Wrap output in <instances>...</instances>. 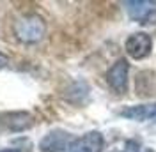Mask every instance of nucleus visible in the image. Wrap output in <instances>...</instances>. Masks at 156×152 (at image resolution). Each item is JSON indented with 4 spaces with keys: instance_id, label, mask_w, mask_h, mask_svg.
Instances as JSON below:
<instances>
[{
    "instance_id": "1",
    "label": "nucleus",
    "mask_w": 156,
    "mask_h": 152,
    "mask_svg": "<svg viewBox=\"0 0 156 152\" xmlns=\"http://www.w3.org/2000/svg\"><path fill=\"white\" fill-rule=\"evenodd\" d=\"M12 30L18 41L25 44H34L43 39L46 32V23L39 14H25L14 23Z\"/></svg>"
},
{
    "instance_id": "2",
    "label": "nucleus",
    "mask_w": 156,
    "mask_h": 152,
    "mask_svg": "<svg viewBox=\"0 0 156 152\" xmlns=\"http://www.w3.org/2000/svg\"><path fill=\"white\" fill-rule=\"evenodd\" d=\"M75 136L64 129H53L39 142V149L43 152H71Z\"/></svg>"
},
{
    "instance_id": "3",
    "label": "nucleus",
    "mask_w": 156,
    "mask_h": 152,
    "mask_svg": "<svg viewBox=\"0 0 156 152\" xmlns=\"http://www.w3.org/2000/svg\"><path fill=\"white\" fill-rule=\"evenodd\" d=\"M151 50H153V39L146 32L131 34L126 39V51H128V55L131 58H135V60L146 58L151 53Z\"/></svg>"
},
{
    "instance_id": "4",
    "label": "nucleus",
    "mask_w": 156,
    "mask_h": 152,
    "mask_svg": "<svg viewBox=\"0 0 156 152\" xmlns=\"http://www.w3.org/2000/svg\"><path fill=\"white\" fill-rule=\"evenodd\" d=\"M128 69H129V64L126 62V58H119L115 64L108 69V73H107L108 85L112 87L115 92H119V94L126 92V87H128Z\"/></svg>"
},
{
    "instance_id": "5",
    "label": "nucleus",
    "mask_w": 156,
    "mask_h": 152,
    "mask_svg": "<svg viewBox=\"0 0 156 152\" xmlns=\"http://www.w3.org/2000/svg\"><path fill=\"white\" fill-rule=\"evenodd\" d=\"M126 9L131 19H135L138 23H151L153 16L156 14V2L131 0V2H126Z\"/></svg>"
},
{
    "instance_id": "6",
    "label": "nucleus",
    "mask_w": 156,
    "mask_h": 152,
    "mask_svg": "<svg viewBox=\"0 0 156 152\" xmlns=\"http://www.w3.org/2000/svg\"><path fill=\"white\" fill-rule=\"evenodd\" d=\"M103 134L99 131H89L80 138H75L71 152H101L103 150Z\"/></svg>"
},
{
    "instance_id": "7",
    "label": "nucleus",
    "mask_w": 156,
    "mask_h": 152,
    "mask_svg": "<svg viewBox=\"0 0 156 152\" xmlns=\"http://www.w3.org/2000/svg\"><path fill=\"white\" fill-rule=\"evenodd\" d=\"M121 117L136 120V122H144V120H156V103H147V105H136V106H128L119 112Z\"/></svg>"
},
{
    "instance_id": "8",
    "label": "nucleus",
    "mask_w": 156,
    "mask_h": 152,
    "mask_svg": "<svg viewBox=\"0 0 156 152\" xmlns=\"http://www.w3.org/2000/svg\"><path fill=\"white\" fill-rule=\"evenodd\" d=\"M4 124L12 133H21V131H27L32 127L34 117L27 112H12V113H7L4 117Z\"/></svg>"
},
{
    "instance_id": "9",
    "label": "nucleus",
    "mask_w": 156,
    "mask_h": 152,
    "mask_svg": "<svg viewBox=\"0 0 156 152\" xmlns=\"http://www.w3.org/2000/svg\"><path fill=\"white\" fill-rule=\"evenodd\" d=\"M7 64H9V57H7L5 53H2V51H0V71L7 66Z\"/></svg>"
},
{
    "instance_id": "10",
    "label": "nucleus",
    "mask_w": 156,
    "mask_h": 152,
    "mask_svg": "<svg viewBox=\"0 0 156 152\" xmlns=\"http://www.w3.org/2000/svg\"><path fill=\"white\" fill-rule=\"evenodd\" d=\"M0 152H21L20 149H0Z\"/></svg>"
},
{
    "instance_id": "11",
    "label": "nucleus",
    "mask_w": 156,
    "mask_h": 152,
    "mask_svg": "<svg viewBox=\"0 0 156 152\" xmlns=\"http://www.w3.org/2000/svg\"><path fill=\"white\" fill-rule=\"evenodd\" d=\"M142 152H154V150H153V149H144Z\"/></svg>"
}]
</instances>
